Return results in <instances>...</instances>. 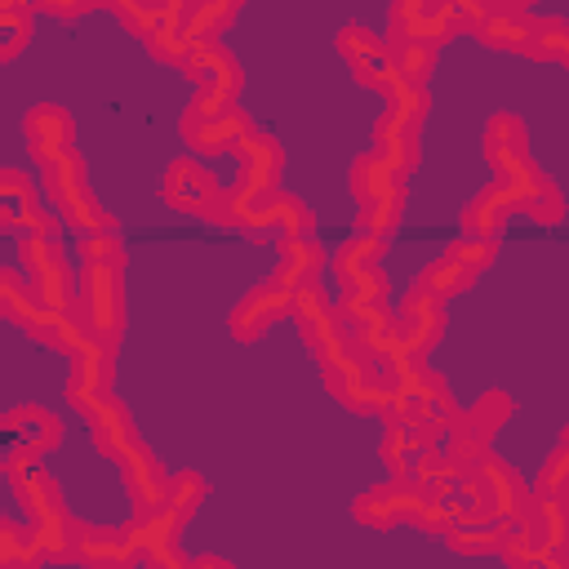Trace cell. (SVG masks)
<instances>
[{
    "mask_svg": "<svg viewBox=\"0 0 569 569\" xmlns=\"http://www.w3.org/2000/svg\"><path fill=\"white\" fill-rule=\"evenodd\" d=\"M289 302H293V293L289 289H280L276 280H267V284H258L236 311H231V333L236 338H258L271 320H280L284 311H289Z\"/></svg>",
    "mask_w": 569,
    "mask_h": 569,
    "instance_id": "obj_12",
    "label": "cell"
},
{
    "mask_svg": "<svg viewBox=\"0 0 569 569\" xmlns=\"http://www.w3.org/2000/svg\"><path fill=\"white\" fill-rule=\"evenodd\" d=\"M240 227H249V231H280V240H307V231H311V213H307V204L302 200H293V196H284V191H271L267 200H258L244 218H240Z\"/></svg>",
    "mask_w": 569,
    "mask_h": 569,
    "instance_id": "obj_9",
    "label": "cell"
},
{
    "mask_svg": "<svg viewBox=\"0 0 569 569\" xmlns=\"http://www.w3.org/2000/svg\"><path fill=\"white\" fill-rule=\"evenodd\" d=\"M525 213H529L533 222H560V218H565V200H560V191H556L551 182H542V187L525 200Z\"/></svg>",
    "mask_w": 569,
    "mask_h": 569,
    "instance_id": "obj_33",
    "label": "cell"
},
{
    "mask_svg": "<svg viewBox=\"0 0 569 569\" xmlns=\"http://www.w3.org/2000/svg\"><path fill=\"white\" fill-rule=\"evenodd\" d=\"M200 498H204V480H200L196 471H178V476H169L164 507H173L178 516H191V511L200 507Z\"/></svg>",
    "mask_w": 569,
    "mask_h": 569,
    "instance_id": "obj_28",
    "label": "cell"
},
{
    "mask_svg": "<svg viewBox=\"0 0 569 569\" xmlns=\"http://www.w3.org/2000/svg\"><path fill=\"white\" fill-rule=\"evenodd\" d=\"M400 209H405V187H396V191L369 200L365 213H360V227H365L369 236H387V231L400 227Z\"/></svg>",
    "mask_w": 569,
    "mask_h": 569,
    "instance_id": "obj_24",
    "label": "cell"
},
{
    "mask_svg": "<svg viewBox=\"0 0 569 569\" xmlns=\"http://www.w3.org/2000/svg\"><path fill=\"white\" fill-rule=\"evenodd\" d=\"M147 49H151V58H160V62H178V67H182V58L191 53V40L182 36V27H164V31H156V36L147 40Z\"/></svg>",
    "mask_w": 569,
    "mask_h": 569,
    "instance_id": "obj_32",
    "label": "cell"
},
{
    "mask_svg": "<svg viewBox=\"0 0 569 569\" xmlns=\"http://www.w3.org/2000/svg\"><path fill=\"white\" fill-rule=\"evenodd\" d=\"M71 551L89 569H120L138 547H133L129 529H84V525H76V547Z\"/></svg>",
    "mask_w": 569,
    "mask_h": 569,
    "instance_id": "obj_13",
    "label": "cell"
},
{
    "mask_svg": "<svg viewBox=\"0 0 569 569\" xmlns=\"http://www.w3.org/2000/svg\"><path fill=\"white\" fill-rule=\"evenodd\" d=\"M538 489L547 493V498H560V493H569V440L542 462V471H538Z\"/></svg>",
    "mask_w": 569,
    "mask_h": 569,
    "instance_id": "obj_30",
    "label": "cell"
},
{
    "mask_svg": "<svg viewBox=\"0 0 569 569\" xmlns=\"http://www.w3.org/2000/svg\"><path fill=\"white\" fill-rule=\"evenodd\" d=\"M382 253V236H351V240H342L338 244V258H333V267H338V276H347V271H360V267H369L373 258Z\"/></svg>",
    "mask_w": 569,
    "mask_h": 569,
    "instance_id": "obj_27",
    "label": "cell"
},
{
    "mask_svg": "<svg viewBox=\"0 0 569 569\" xmlns=\"http://www.w3.org/2000/svg\"><path fill=\"white\" fill-rule=\"evenodd\" d=\"M387 36H391V44H431V49H440L445 40L458 36L453 9L436 4V0H400L387 13Z\"/></svg>",
    "mask_w": 569,
    "mask_h": 569,
    "instance_id": "obj_2",
    "label": "cell"
},
{
    "mask_svg": "<svg viewBox=\"0 0 569 569\" xmlns=\"http://www.w3.org/2000/svg\"><path fill=\"white\" fill-rule=\"evenodd\" d=\"M525 204V196L511 187V182H489L462 213V236H476V240H493L502 231V222L511 218V209Z\"/></svg>",
    "mask_w": 569,
    "mask_h": 569,
    "instance_id": "obj_7",
    "label": "cell"
},
{
    "mask_svg": "<svg viewBox=\"0 0 569 569\" xmlns=\"http://www.w3.org/2000/svg\"><path fill=\"white\" fill-rule=\"evenodd\" d=\"M27 138H31V151L49 164L71 151V116L62 107H36L27 116Z\"/></svg>",
    "mask_w": 569,
    "mask_h": 569,
    "instance_id": "obj_16",
    "label": "cell"
},
{
    "mask_svg": "<svg viewBox=\"0 0 569 569\" xmlns=\"http://www.w3.org/2000/svg\"><path fill=\"white\" fill-rule=\"evenodd\" d=\"M89 422H93L98 449L111 453V458H124V453L138 445V440H133V422H129V413H124V405H120L116 396H102V400L89 409Z\"/></svg>",
    "mask_w": 569,
    "mask_h": 569,
    "instance_id": "obj_17",
    "label": "cell"
},
{
    "mask_svg": "<svg viewBox=\"0 0 569 569\" xmlns=\"http://www.w3.org/2000/svg\"><path fill=\"white\" fill-rule=\"evenodd\" d=\"M338 53L351 62L356 80H360V84H369V89H378L382 98L400 84V71H396L391 44H387L382 36H373L365 22H347V27L338 31Z\"/></svg>",
    "mask_w": 569,
    "mask_h": 569,
    "instance_id": "obj_1",
    "label": "cell"
},
{
    "mask_svg": "<svg viewBox=\"0 0 569 569\" xmlns=\"http://www.w3.org/2000/svg\"><path fill=\"white\" fill-rule=\"evenodd\" d=\"M418 502H422V489H409L405 480H391V485L369 489V493L356 502V516H360L365 525H373V529H387V525H396V520H413Z\"/></svg>",
    "mask_w": 569,
    "mask_h": 569,
    "instance_id": "obj_11",
    "label": "cell"
},
{
    "mask_svg": "<svg viewBox=\"0 0 569 569\" xmlns=\"http://www.w3.org/2000/svg\"><path fill=\"white\" fill-rule=\"evenodd\" d=\"M476 276L467 271V267H458V262H449V258H440V262H431L422 276H418V289H427L431 298H449V293H458V289H467Z\"/></svg>",
    "mask_w": 569,
    "mask_h": 569,
    "instance_id": "obj_25",
    "label": "cell"
},
{
    "mask_svg": "<svg viewBox=\"0 0 569 569\" xmlns=\"http://www.w3.org/2000/svg\"><path fill=\"white\" fill-rule=\"evenodd\" d=\"M80 253L89 258V267H120V240L107 231H89L80 240Z\"/></svg>",
    "mask_w": 569,
    "mask_h": 569,
    "instance_id": "obj_34",
    "label": "cell"
},
{
    "mask_svg": "<svg viewBox=\"0 0 569 569\" xmlns=\"http://www.w3.org/2000/svg\"><path fill=\"white\" fill-rule=\"evenodd\" d=\"M320 262H325V253H320L316 240H280V271H276V284L293 293L298 284H307V280L320 271Z\"/></svg>",
    "mask_w": 569,
    "mask_h": 569,
    "instance_id": "obj_20",
    "label": "cell"
},
{
    "mask_svg": "<svg viewBox=\"0 0 569 569\" xmlns=\"http://www.w3.org/2000/svg\"><path fill=\"white\" fill-rule=\"evenodd\" d=\"M236 13H240V4H236V0H200V4H191V9H187L182 36H187L191 44L218 40V36L236 22Z\"/></svg>",
    "mask_w": 569,
    "mask_h": 569,
    "instance_id": "obj_19",
    "label": "cell"
},
{
    "mask_svg": "<svg viewBox=\"0 0 569 569\" xmlns=\"http://www.w3.org/2000/svg\"><path fill=\"white\" fill-rule=\"evenodd\" d=\"M44 187L53 191V200L62 204V213H67L76 227H84V231H107V213L93 204V196H89V187H84V178H80V156H76V151H67V156H58V160L44 164Z\"/></svg>",
    "mask_w": 569,
    "mask_h": 569,
    "instance_id": "obj_3",
    "label": "cell"
},
{
    "mask_svg": "<svg viewBox=\"0 0 569 569\" xmlns=\"http://www.w3.org/2000/svg\"><path fill=\"white\" fill-rule=\"evenodd\" d=\"M525 533H529L538 547H547L551 556H560V551L569 547V502L542 493V498L525 511Z\"/></svg>",
    "mask_w": 569,
    "mask_h": 569,
    "instance_id": "obj_18",
    "label": "cell"
},
{
    "mask_svg": "<svg viewBox=\"0 0 569 569\" xmlns=\"http://www.w3.org/2000/svg\"><path fill=\"white\" fill-rule=\"evenodd\" d=\"M476 485H480L485 507H489L493 520H516V516L529 511V493H525L520 476H516L511 467H502L498 458H485V462L476 467Z\"/></svg>",
    "mask_w": 569,
    "mask_h": 569,
    "instance_id": "obj_8",
    "label": "cell"
},
{
    "mask_svg": "<svg viewBox=\"0 0 569 569\" xmlns=\"http://www.w3.org/2000/svg\"><path fill=\"white\" fill-rule=\"evenodd\" d=\"M187 9H191V4H182V0H164V4L111 0V13L129 27V36H142V40H151V36L164 31V27H182V22H187Z\"/></svg>",
    "mask_w": 569,
    "mask_h": 569,
    "instance_id": "obj_14",
    "label": "cell"
},
{
    "mask_svg": "<svg viewBox=\"0 0 569 569\" xmlns=\"http://www.w3.org/2000/svg\"><path fill=\"white\" fill-rule=\"evenodd\" d=\"M80 293H84V316H89V325H93L107 342H116V333H120V325H124L120 267H84Z\"/></svg>",
    "mask_w": 569,
    "mask_h": 569,
    "instance_id": "obj_4",
    "label": "cell"
},
{
    "mask_svg": "<svg viewBox=\"0 0 569 569\" xmlns=\"http://www.w3.org/2000/svg\"><path fill=\"white\" fill-rule=\"evenodd\" d=\"M493 253H498V244H493V240H476V236H462V240H453V244L445 249V258L458 262V267H467L471 276H476L480 267H489Z\"/></svg>",
    "mask_w": 569,
    "mask_h": 569,
    "instance_id": "obj_29",
    "label": "cell"
},
{
    "mask_svg": "<svg viewBox=\"0 0 569 569\" xmlns=\"http://www.w3.org/2000/svg\"><path fill=\"white\" fill-rule=\"evenodd\" d=\"M325 378H329V391H333L342 405H351V409H360V413H369V409H387L391 387H387L365 360H356V356H338V360L325 365Z\"/></svg>",
    "mask_w": 569,
    "mask_h": 569,
    "instance_id": "obj_5",
    "label": "cell"
},
{
    "mask_svg": "<svg viewBox=\"0 0 569 569\" xmlns=\"http://www.w3.org/2000/svg\"><path fill=\"white\" fill-rule=\"evenodd\" d=\"M249 133H253V124L240 107H227L218 116H182V138L204 156H222V151L240 147Z\"/></svg>",
    "mask_w": 569,
    "mask_h": 569,
    "instance_id": "obj_6",
    "label": "cell"
},
{
    "mask_svg": "<svg viewBox=\"0 0 569 569\" xmlns=\"http://www.w3.org/2000/svg\"><path fill=\"white\" fill-rule=\"evenodd\" d=\"M449 9H453V27L467 31V36H476L485 27V18H489L493 4H485V0H453Z\"/></svg>",
    "mask_w": 569,
    "mask_h": 569,
    "instance_id": "obj_35",
    "label": "cell"
},
{
    "mask_svg": "<svg viewBox=\"0 0 569 569\" xmlns=\"http://www.w3.org/2000/svg\"><path fill=\"white\" fill-rule=\"evenodd\" d=\"M400 187V169L382 156V151H369V156H360L356 160V169H351V191L369 204V200H378V196H387V191H396Z\"/></svg>",
    "mask_w": 569,
    "mask_h": 569,
    "instance_id": "obj_21",
    "label": "cell"
},
{
    "mask_svg": "<svg viewBox=\"0 0 569 569\" xmlns=\"http://www.w3.org/2000/svg\"><path fill=\"white\" fill-rule=\"evenodd\" d=\"M391 58H396L400 80H409V84H422L431 76V67H436V49L431 44H391Z\"/></svg>",
    "mask_w": 569,
    "mask_h": 569,
    "instance_id": "obj_26",
    "label": "cell"
},
{
    "mask_svg": "<svg viewBox=\"0 0 569 569\" xmlns=\"http://www.w3.org/2000/svg\"><path fill=\"white\" fill-rule=\"evenodd\" d=\"M124 480H129V493H133V502H138V511H142V516L160 511V502H164V489H169V480H164V471L156 467L151 449L133 445V449L124 453Z\"/></svg>",
    "mask_w": 569,
    "mask_h": 569,
    "instance_id": "obj_15",
    "label": "cell"
},
{
    "mask_svg": "<svg viewBox=\"0 0 569 569\" xmlns=\"http://www.w3.org/2000/svg\"><path fill=\"white\" fill-rule=\"evenodd\" d=\"M507 413H511V400H507V396H498V391H489V396L467 413V427H471V431H480V436H489L498 422H507Z\"/></svg>",
    "mask_w": 569,
    "mask_h": 569,
    "instance_id": "obj_31",
    "label": "cell"
},
{
    "mask_svg": "<svg viewBox=\"0 0 569 569\" xmlns=\"http://www.w3.org/2000/svg\"><path fill=\"white\" fill-rule=\"evenodd\" d=\"M31 13L36 4H22V0H0V58H13L27 36H31Z\"/></svg>",
    "mask_w": 569,
    "mask_h": 569,
    "instance_id": "obj_22",
    "label": "cell"
},
{
    "mask_svg": "<svg viewBox=\"0 0 569 569\" xmlns=\"http://www.w3.org/2000/svg\"><path fill=\"white\" fill-rule=\"evenodd\" d=\"M533 58L569 62V18H533Z\"/></svg>",
    "mask_w": 569,
    "mask_h": 569,
    "instance_id": "obj_23",
    "label": "cell"
},
{
    "mask_svg": "<svg viewBox=\"0 0 569 569\" xmlns=\"http://www.w3.org/2000/svg\"><path fill=\"white\" fill-rule=\"evenodd\" d=\"M36 9L40 13H49V18H84V13H93L98 9V0H36Z\"/></svg>",
    "mask_w": 569,
    "mask_h": 569,
    "instance_id": "obj_36",
    "label": "cell"
},
{
    "mask_svg": "<svg viewBox=\"0 0 569 569\" xmlns=\"http://www.w3.org/2000/svg\"><path fill=\"white\" fill-rule=\"evenodd\" d=\"M476 36L489 49H511V53L533 58V13L525 4H493Z\"/></svg>",
    "mask_w": 569,
    "mask_h": 569,
    "instance_id": "obj_10",
    "label": "cell"
}]
</instances>
